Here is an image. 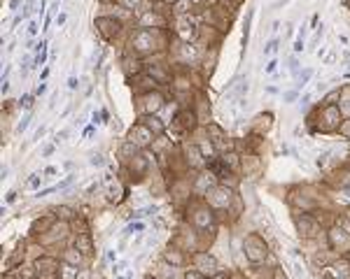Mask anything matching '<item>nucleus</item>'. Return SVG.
Masks as SVG:
<instances>
[{
  "label": "nucleus",
  "instance_id": "423d86ee",
  "mask_svg": "<svg viewBox=\"0 0 350 279\" xmlns=\"http://www.w3.org/2000/svg\"><path fill=\"white\" fill-rule=\"evenodd\" d=\"M161 105H164V96L161 93H157V91H150V93H145V96H140V112H143V116H147V114H157L161 110Z\"/></svg>",
  "mask_w": 350,
  "mask_h": 279
},
{
  "label": "nucleus",
  "instance_id": "58836bf2",
  "mask_svg": "<svg viewBox=\"0 0 350 279\" xmlns=\"http://www.w3.org/2000/svg\"><path fill=\"white\" fill-rule=\"evenodd\" d=\"M275 68H278V60H271L266 68H264V72H266V75H271V72H275Z\"/></svg>",
  "mask_w": 350,
  "mask_h": 279
},
{
  "label": "nucleus",
  "instance_id": "bb28decb",
  "mask_svg": "<svg viewBox=\"0 0 350 279\" xmlns=\"http://www.w3.org/2000/svg\"><path fill=\"white\" fill-rule=\"evenodd\" d=\"M54 226V219H42V221H35V223H33L31 226V233L33 235H38V230H40V235H45L47 230H49V228Z\"/></svg>",
  "mask_w": 350,
  "mask_h": 279
},
{
  "label": "nucleus",
  "instance_id": "4be33fe9",
  "mask_svg": "<svg viewBox=\"0 0 350 279\" xmlns=\"http://www.w3.org/2000/svg\"><path fill=\"white\" fill-rule=\"evenodd\" d=\"M138 149H140V147H138L136 142H131V140H126V142L122 144V149H119V156H122L124 161H133L138 156Z\"/></svg>",
  "mask_w": 350,
  "mask_h": 279
},
{
  "label": "nucleus",
  "instance_id": "b1692460",
  "mask_svg": "<svg viewBox=\"0 0 350 279\" xmlns=\"http://www.w3.org/2000/svg\"><path fill=\"white\" fill-rule=\"evenodd\" d=\"M164 261L177 268V265H184V254L182 251H177V249H166L164 251Z\"/></svg>",
  "mask_w": 350,
  "mask_h": 279
},
{
  "label": "nucleus",
  "instance_id": "412c9836",
  "mask_svg": "<svg viewBox=\"0 0 350 279\" xmlns=\"http://www.w3.org/2000/svg\"><path fill=\"white\" fill-rule=\"evenodd\" d=\"M143 123L150 130H152L154 135H161V133H164V128H166V126H164V121H161L159 116H154V114H147V116H143Z\"/></svg>",
  "mask_w": 350,
  "mask_h": 279
},
{
  "label": "nucleus",
  "instance_id": "603ef678",
  "mask_svg": "<svg viewBox=\"0 0 350 279\" xmlns=\"http://www.w3.org/2000/svg\"><path fill=\"white\" fill-rule=\"evenodd\" d=\"M56 23H59V26H63V23H66V14H59V16H56Z\"/></svg>",
  "mask_w": 350,
  "mask_h": 279
},
{
  "label": "nucleus",
  "instance_id": "2eb2a0df",
  "mask_svg": "<svg viewBox=\"0 0 350 279\" xmlns=\"http://www.w3.org/2000/svg\"><path fill=\"white\" fill-rule=\"evenodd\" d=\"M75 249L82 251L84 256H91V254H93V240H91V235H89V233H77Z\"/></svg>",
  "mask_w": 350,
  "mask_h": 279
},
{
  "label": "nucleus",
  "instance_id": "8fccbe9b",
  "mask_svg": "<svg viewBox=\"0 0 350 279\" xmlns=\"http://www.w3.org/2000/svg\"><path fill=\"white\" fill-rule=\"evenodd\" d=\"M68 86H70V89H77V79H75V77H70V79H68Z\"/></svg>",
  "mask_w": 350,
  "mask_h": 279
},
{
  "label": "nucleus",
  "instance_id": "c9c22d12",
  "mask_svg": "<svg viewBox=\"0 0 350 279\" xmlns=\"http://www.w3.org/2000/svg\"><path fill=\"white\" fill-rule=\"evenodd\" d=\"M339 226H341L343 230L350 235V219H348V217H341V219H339Z\"/></svg>",
  "mask_w": 350,
  "mask_h": 279
},
{
  "label": "nucleus",
  "instance_id": "0eeeda50",
  "mask_svg": "<svg viewBox=\"0 0 350 279\" xmlns=\"http://www.w3.org/2000/svg\"><path fill=\"white\" fill-rule=\"evenodd\" d=\"M131 45L136 47V52H154L157 49V40H154V35L150 33V30H138L136 35L131 38Z\"/></svg>",
  "mask_w": 350,
  "mask_h": 279
},
{
  "label": "nucleus",
  "instance_id": "c85d7f7f",
  "mask_svg": "<svg viewBox=\"0 0 350 279\" xmlns=\"http://www.w3.org/2000/svg\"><path fill=\"white\" fill-rule=\"evenodd\" d=\"M56 217L61 221H70V219H75V212L70 210V207H66V205H61V207H56Z\"/></svg>",
  "mask_w": 350,
  "mask_h": 279
},
{
  "label": "nucleus",
  "instance_id": "09e8293b",
  "mask_svg": "<svg viewBox=\"0 0 350 279\" xmlns=\"http://www.w3.org/2000/svg\"><path fill=\"white\" fill-rule=\"evenodd\" d=\"M16 200V191H9L7 193V203H14Z\"/></svg>",
  "mask_w": 350,
  "mask_h": 279
},
{
  "label": "nucleus",
  "instance_id": "c03bdc74",
  "mask_svg": "<svg viewBox=\"0 0 350 279\" xmlns=\"http://www.w3.org/2000/svg\"><path fill=\"white\" fill-rule=\"evenodd\" d=\"M28 184H31L33 189H38V186H40V174H33V179L28 181Z\"/></svg>",
  "mask_w": 350,
  "mask_h": 279
},
{
  "label": "nucleus",
  "instance_id": "1a4fd4ad",
  "mask_svg": "<svg viewBox=\"0 0 350 279\" xmlns=\"http://www.w3.org/2000/svg\"><path fill=\"white\" fill-rule=\"evenodd\" d=\"M194 265H196L198 272H203V275H210V272L217 270V258H215L213 254L198 251V254H194Z\"/></svg>",
  "mask_w": 350,
  "mask_h": 279
},
{
  "label": "nucleus",
  "instance_id": "79ce46f5",
  "mask_svg": "<svg viewBox=\"0 0 350 279\" xmlns=\"http://www.w3.org/2000/svg\"><path fill=\"white\" fill-rule=\"evenodd\" d=\"M145 223H131L129 228H126V233H133V230H143Z\"/></svg>",
  "mask_w": 350,
  "mask_h": 279
},
{
  "label": "nucleus",
  "instance_id": "f257e3e1",
  "mask_svg": "<svg viewBox=\"0 0 350 279\" xmlns=\"http://www.w3.org/2000/svg\"><path fill=\"white\" fill-rule=\"evenodd\" d=\"M243 249H245V258H248L252 265H259V263H264V261H266L268 247H266V242L262 240L257 233H250L248 237H245Z\"/></svg>",
  "mask_w": 350,
  "mask_h": 279
},
{
  "label": "nucleus",
  "instance_id": "473e14b6",
  "mask_svg": "<svg viewBox=\"0 0 350 279\" xmlns=\"http://www.w3.org/2000/svg\"><path fill=\"white\" fill-rule=\"evenodd\" d=\"M311 75H313V70H304V75L299 77V89H304L306 84H308V79H311Z\"/></svg>",
  "mask_w": 350,
  "mask_h": 279
},
{
  "label": "nucleus",
  "instance_id": "3c124183",
  "mask_svg": "<svg viewBox=\"0 0 350 279\" xmlns=\"http://www.w3.org/2000/svg\"><path fill=\"white\" fill-rule=\"evenodd\" d=\"M308 103H311V96H308V93H306L304 98H301V107H306V105H308Z\"/></svg>",
  "mask_w": 350,
  "mask_h": 279
},
{
  "label": "nucleus",
  "instance_id": "e433bc0d",
  "mask_svg": "<svg viewBox=\"0 0 350 279\" xmlns=\"http://www.w3.org/2000/svg\"><path fill=\"white\" fill-rule=\"evenodd\" d=\"M275 49H278V40H271V42L264 47V54H273Z\"/></svg>",
  "mask_w": 350,
  "mask_h": 279
},
{
  "label": "nucleus",
  "instance_id": "6e6552de",
  "mask_svg": "<svg viewBox=\"0 0 350 279\" xmlns=\"http://www.w3.org/2000/svg\"><path fill=\"white\" fill-rule=\"evenodd\" d=\"M131 142H136L138 147H147V144H152L154 142V133L150 128H147V126H145L143 121H140V123H136V126H133V128H131Z\"/></svg>",
  "mask_w": 350,
  "mask_h": 279
},
{
  "label": "nucleus",
  "instance_id": "4468645a",
  "mask_svg": "<svg viewBox=\"0 0 350 279\" xmlns=\"http://www.w3.org/2000/svg\"><path fill=\"white\" fill-rule=\"evenodd\" d=\"M35 268H38L40 275H54V272H59V258L40 256L38 261H35Z\"/></svg>",
  "mask_w": 350,
  "mask_h": 279
},
{
  "label": "nucleus",
  "instance_id": "dca6fc26",
  "mask_svg": "<svg viewBox=\"0 0 350 279\" xmlns=\"http://www.w3.org/2000/svg\"><path fill=\"white\" fill-rule=\"evenodd\" d=\"M196 114L189 112V110H182V112H177V116H175V123L180 126L182 130H191L194 126H196Z\"/></svg>",
  "mask_w": 350,
  "mask_h": 279
},
{
  "label": "nucleus",
  "instance_id": "9d476101",
  "mask_svg": "<svg viewBox=\"0 0 350 279\" xmlns=\"http://www.w3.org/2000/svg\"><path fill=\"white\" fill-rule=\"evenodd\" d=\"M96 26H98V30L103 33V38H107V40H112L114 35L119 33V28H122V23L110 19V16H100V19H96Z\"/></svg>",
  "mask_w": 350,
  "mask_h": 279
},
{
  "label": "nucleus",
  "instance_id": "c756f323",
  "mask_svg": "<svg viewBox=\"0 0 350 279\" xmlns=\"http://www.w3.org/2000/svg\"><path fill=\"white\" fill-rule=\"evenodd\" d=\"M341 96H343V91H341V89L332 91V93H327V96H325V100H322V105H334L336 100H341Z\"/></svg>",
  "mask_w": 350,
  "mask_h": 279
},
{
  "label": "nucleus",
  "instance_id": "9b49d317",
  "mask_svg": "<svg viewBox=\"0 0 350 279\" xmlns=\"http://www.w3.org/2000/svg\"><path fill=\"white\" fill-rule=\"evenodd\" d=\"M191 223L196 228H208L213 223V207H206V205H201L196 212H194V217H191Z\"/></svg>",
  "mask_w": 350,
  "mask_h": 279
},
{
  "label": "nucleus",
  "instance_id": "7ed1b4c3",
  "mask_svg": "<svg viewBox=\"0 0 350 279\" xmlns=\"http://www.w3.org/2000/svg\"><path fill=\"white\" fill-rule=\"evenodd\" d=\"M327 242H329V249L336 251V254H346V251H350V235L346 233L339 223L329 228Z\"/></svg>",
  "mask_w": 350,
  "mask_h": 279
},
{
  "label": "nucleus",
  "instance_id": "5fc2aeb1",
  "mask_svg": "<svg viewBox=\"0 0 350 279\" xmlns=\"http://www.w3.org/2000/svg\"><path fill=\"white\" fill-rule=\"evenodd\" d=\"M45 91H47V86H45V84H40V86H38V91H35V93H38V96H42V93H45Z\"/></svg>",
  "mask_w": 350,
  "mask_h": 279
},
{
  "label": "nucleus",
  "instance_id": "4c0bfd02",
  "mask_svg": "<svg viewBox=\"0 0 350 279\" xmlns=\"http://www.w3.org/2000/svg\"><path fill=\"white\" fill-rule=\"evenodd\" d=\"M28 121H31V114H28V116H23L21 123L16 126V130H19V133H21V130H26V128H28Z\"/></svg>",
  "mask_w": 350,
  "mask_h": 279
},
{
  "label": "nucleus",
  "instance_id": "a211bd4d",
  "mask_svg": "<svg viewBox=\"0 0 350 279\" xmlns=\"http://www.w3.org/2000/svg\"><path fill=\"white\" fill-rule=\"evenodd\" d=\"M203 151L198 149V144H191L189 149H187V163H189L191 167H203Z\"/></svg>",
  "mask_w": 350,
  "mask_h": 279
},
{
  "label": "nucleus",
  "instance_id": "7c9ffc66",
  "mask_svg": "<svg viewBox=\"0 0 350 279\" xmlns=\"http://www.w3.org/2000/svg\"><path fill=\"white\" fill-rule=\"evenodd\" d=\"M119 2H122L126 9H138L140 5H143V0H119Z\"/></svg>",
  "mask_w": 350,
  "mask_h": 279
},
{
  "label": "nucleus",
  "instance_id": "6e6d98bb",
  "mask_svg": "<svg viewBox=\"0 0 350 279\" xmlns=\"http://www.w3.org/2000/svg\"><path fill=\"white\" fill-rule=\"evenodd\" d=\"M42 135H45V126H42V128H40L38 133H35V140H40V137H42Z\"/></svg>",
  "mask_w": 350,
  "mask_h": 279
},
{
  "label": "nucleus",
  "instance_id": "5701e85b",
  "mask_svg": "<svg viewBox=\"0 0 350 279\" xmlns=\"http://www.w3.org/2000/svg\"><path fill=\"white\" fill-rule=\"evenodd\" d=\"M220 161L224 163V166H227L229 172H236L238 166H241V161H238V154H234V151H224Z\"/></svg>",
  "mask_w": 350,
  "mask_h": 279
},
{
  "label": "nucleus",
  "instance_id": "a19ab883",
  "mask_svg": "<svg viewBox=\"0 0 350 279\" xmlns=\"http://www.w3.org/2000/svg\"><path fill=\"white\" fill-rule=\"evenodd\" d=\"M273 279H287V275L282 272V268H275V270H273Z\"/></svg>",
  "mask_w": 350,
  "mask_h": 279
},
{
  "label": "nucleus",
  "instance_id": "aec40b11",
  "mask_svg": "<svg viewBox=\"0 0 350 279\" xmlns=\"http://www.w3.org/2000/svg\"><path fill=\"white\" fill-rule=\"evenodd\" d=\"M257 123H255V126H252V130H255V133H257V135H264V133H266L268 128H271V121H273V114H259L257 119Z\"/></svg>",
  "mask_w": 350,
  "mask_h": 279
},
{
  "label": "nucleus",
  "instance_id": "37998d69",
  "mask_svg": "<svg viewBox=\"0 0 350 279\" xmlns=\"http://www.w3.org/2000/svg\"><path fill=\"white\" fill-rule=\"evenodd\" d=\"M294 52H297V54H299V52H304V40H301V38H299L297 42H294Z\"/></svg>",
  "mask_w": 350,
  "mask_h": 279
},
{
  "label": "nucleus",
  "instance_id": "39448f33",
  "mask_svg": "<svg viewBox=\"0 0 350 279\" xmlns=\"http://www.w3.org/2000/svg\"><path fill=\"white\" fill-rule=\"evenodd\" d=\"M294 226H297L299 235H304V237H313V235H318V219L311 217V214H306V212H301V214L294 217Z\"/></svg>",
  "mask_w": 350,
  "mask_h": 279
},
{
  "label": "nucleus",
  "instance_id": "cd10ccee",
  "mask_svg": "<svg viewBox=\"0 0 350 279\" xmlns=\"http://www.w3.org/2000/svg\"><path fill=\"white\" fill-rule=\"evenodd\" d=\"M180 54H182L184 60H191V63H194V60H198V49L194 45H189V42H187V45H182Z\"/></svg>",
  "mask_w": 350,
  "mask_h": 279
},
{
  "label": "nucleus",
  "instance_id": "393cba45",
  "mask_svg": "<svg viewBox=\"0 0 350 279\" xmlns=\"http://www.w3.org/2000/svg\"><path fill=\"white\" fill-rule=\"evenodd\" d=\"M191 5H194L191 0H173V14L182 19V16H187V14H189Z\"/></svg>",
  "mask_w": 350,
  "mask_h": 279
},
{
  "label": "nucleus",
  "instance_id": "20e7f679",
  "mask_svg": "<svg viewBox=\"0 0 350 279\" xmlns=\"http://www.w3.org/2000/svg\"><path fill=\"white\" fill-rule=\"evenodd\" d=\"M208 198V207H213V210H227L229 203H231V191L227 186H215L206 193Z\"/></svg>",
  "mask_w": 350,
  "mask_h": 279
},
{
  "label": "nucleus",
  "instance_id": "2f4dec72",
  "mask_svg": "<svg viewBox=\"0 0 350 279\" xmlns=\"http://www.w3.org/2000/svg\"><path fill=\"white\" fill-rule=\"evenodd\" d=\"M339 133H341L343 137H346V140H350V119H346L341 123V128H339Z\"/></svg>",
  "mask_w": 350,
  "mask_h": 279
},
{
  "label": "nucleus",
  "instance_id": "13d9d810",
  "mask_svg": "<svg viewBox=\"0 0 350 279\" xmlns=\"http://www.w3.org/2000/svg\"><path fill=\"white\" fill-rule=\"evenodd\" d=\"M145 279H159V277H145Z\"/></svg>",
  "mask_w": 350,
  "mask_h": 279
},
{
  "label": "nucleus",
  "instance_id": "6ab92c4d",
  "mask_svg": "<svg viewBox=\"0 0 350 279\" xmlns=\"http://www.w3.org/2000/svg\"><path fill=\"white\" fill-rule=\"evenodd\" d=\"M38 277V268L35 265H19L14 275H7V279H35Z\"/></svg>",
  "mask_w": 350,
  "mask_h": 279
},
{
  "label": "nucleus",
  "instance_id": "a878e982",
  "mask_svg": "<svg viewBox=\"0 0 350 279\" xmlns=\"http://www.w3.org/2000/svg\"><path fill=\"white\" fill-rule=\"evenodd\" d=\"M82 258H84V254L82 251H77L75 247H73V249H66V254H63V263H68V265H80L82 263Z\"/></svg>",
  "mask_w": 350,
  "mask_h": 279
},
{
  "label": "nucleus",
  "instance_id": "f8f14e48",
  "mask_svg": "<svg viewBox=\"0 0 350 279\" xmlns=\"http://www.w3.org/2000/svg\"><path fill=\"white\" fill-rule=\"evenodd\" d=\"M206 133L210 135V140H213V147H217V149H224V147H231L229 144V137H227V133L220 128V126H215V123H208V128H206Z\"/></svg>",
  "mask_w": 350,
  "mask_h": 279
},
{
  "label": "nucleus",
  "instance_id": "f704fd0d",
  "mask_svg": "<svg viewBox=\"0 0 350 279\" xmlns=\"http://www.w3.org/2000/svg\"><path fill=\"white\" fill-rule=\"evenodd\" d=\"M184 279H206V275L198 272V270H189L187 275H184Z\"/></svg>",
  "mask_w": 350,
  "mask_h": 279
},
{
  "label": "nucleus",
  "instance_id": "49530a36",
  "mask_svg": "<svg viewBox=\"0 0 350 279\" xmlns=\"http://www.w3.org/2000/svg\"><path fill=\"white\" fill-rule=\"evenodd\" d=\"M28 33H31V35H35V33H38V23H35V21L28 23Z\"/></svg>",
  "mask_w": 350,
  "mask_h": 279
},
{
  "label": "nucleus",
  "instance_id": "f3484780",
  "mask_svg": "<svg viewBox=\"0 0 350 279\" xmlns=\"http://www.w3.org/2000/svg\"><path fill=\"white\" fill-rule=\"evenodd\" d=\"M175 33H177V38H182L184 42H189V38H194L196 30H194V23L182 16V19H177V30H175Z\"/></svg>",
  "mask_w": 350,
  "mask_h": 279
},
{
  "label": "nucleus",
  "instance_id": "4d7b16f0",
  "mask_svg": "<svg viewBox=\"0 0 350 279\" xmlns=\"http://www.w3.org/2000/svg\"><path fill=\"white\" fill-rule=\"evenodd\" d=\"M16 5H19V0H9V7L16 9Z\"/></svg>",
  "mask_w": 350,
  "mask_h": 279
},
{
  "label": "nucleus",
  "instance_id": "72a5a7b5",
  "mask_svg": "<svg viewBox=\"0 0 350 279\" xmlns=\"http://www.w3.org/2000/svg\"><path fill=\"white\" fill-rule=\"evenodd\" d=\"M33 100H35L33 96H23V98L19 100V105H21L23 110H31V107H33Z\"/></svg>",
  "mask_w": 350,
  "mask_h": 279
},
{
  "label": "nucleus",
  "instance_id": "ddd939ff",
  "mask_svg": "<svg viewBox=\"0 0 350 279\" xmlns=\"http://www.w3.org/2000/svg\"><path fill=\"white\" fill-rule=\"evenodd\" d=\"M140 26H143V28H150V26H152V28H164V26H166V16L159 14L157 9H150V12H145V14L140 16Z\"/></svg>",
  "mask_w": 350,
  "mask_h": 279
},
{
  "label": "nucleus",
  "instance_id": "ea45409f",
  "mask_svg": "<svg viewBox=\"0 0 350 279\" xmlns=\"http://www.w3.org/2000/svg\"><path fill=\"white\" fill-rule=\"evenodd\" d=\"M89 163H91V166H103V156H100V154H93Z\"/></svg>",
  "mask_w": 350,
  "mask_h": 279
},
{
  "label": "nucleus",
  "instance_id": "de8ad7c7",
  "mask_svg": "<svg viewBox=\"0 0 350 279\" xmlns=\"http://www.w3.org/2000/svg\"><path fill=\"white\" fill-rule=\"evenodd\" d=\"M289 65H292V72H297V70H299V60L292 58V60H289Z\"/></svg>",
  "mask_w": 350,
  "mask_h": 279
},
{
  "label": "nucleus",
  "instance_id": "a18cd8bd",
  "mask_svg": "<svg viewBox=\"0 0 350 279\" xmlns=\"http://www.w3.org/2000/svg\"><path fill=\"white\" fill-rule=\"evenodd\" d=\"M294 98H297V91H289V93H285V103H292Z\"/></svg>",
  "mask_w": 350,
  "mask_h": 279
},
{
  "label": "nucleus",
  "instance_id": "864d4df0",
  "mask_svg": "<svg viewBox=\"0 0 350 279\" xmlns=\"http://www.w3.org/2000/svg\"><path fill=\"white\" fill-rule=\"evenodd\" d=\"M66 135H68V130H61V133L56 135V142H61V140H63V137H66Z\"/></svg>",
  "mask_w": 350,
  "mask_h": 279
},
{
  "label": "nucleus",
  "instance_id": "f03ea898",
  "mask_svg": "<svg viewBox=\"0 0 350 279\" xmlns=\"http://www.w3.org/2000/svg\"><path fill=\"white\" fill-rule=\"evenodd\" d=\"M318 119L322 121L320 123V128L325 130V133H334V130L341 128V107L339 105H322V110H320Z\"/></svg>",
  "mask_w": 350,
  "mask_h": 279
}]
</instances>
